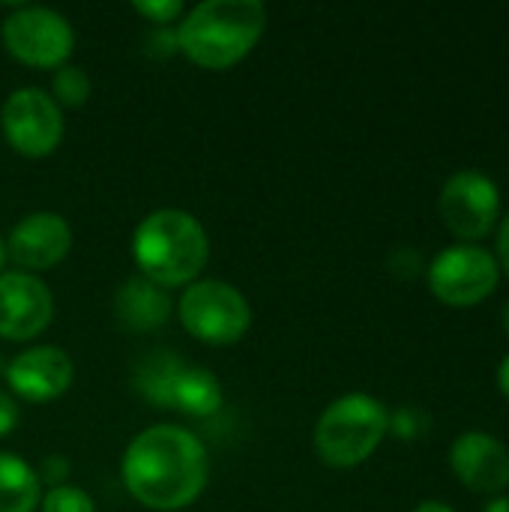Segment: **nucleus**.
<instances>
[{
  "label": "nucleus",
  "instance_id": "f257e3e1",
  "mask_svg": "<svg viewBox=\"0 0 509 512\" xmlns=\"http://www.w3.org/2000/svg\"><path fill=\"white\" fill-rule=\"evenodd\" d=\"M123 486L147 510L189 507L207 486L210 459L204 444L183 426L144 429L123 456Z\"/></svg>",
  "mask_w": 509,
  "mask_h": 512
},
{
  "label": "nucleus",
  "instance_id": "f03ea898",
  "mask_svg": "<svg viewBox=\"0 0 509 512\" xmlns=\"http://www.w3.org/2000/svg\"><path fill=\"white\" fill-rule=\"evenodd\" d=\"M264 27L267 9L258 0H204L183 18L174 39L195 66L228 69L258 45Z\"/></svg>",
  "mask_w": 509,
  "mask_h": 512
},
{
  "label": "nucleus",
  "instance_id": "7ed1b4c3",
  "mask_svg": "<svg viewBox=\"0 0 509 512\" xmlns=\"http://www.w3.org/2000/svg\"><path fill=\"white\" fill-rule=\"evenodd\" d=\"M132 255L141 276L159 288L192 285L204 270L210 243L204 225L186 210H153L135 228Z\"/></svg>",
  "mask_w": 509,
  "mask_h": 512
},
{
  "label": "nucleus",
  "instance_id": "20e7f679",
  "mask_svg": "<svg viewBox=\"0 0 509 512\" xmlns=\"http://www.w3.org/2000/svg\"><path fill=\"white\" fill-rule=\"evenodd\" d=\"M390 414L387 408L366 396L351 393L336 399L315 426V450L330 468L363 465L387 438Z\"/></svg>",
  "mask_w": 509,
  "mask_h": 512
},
{
  "label": "nucleus",
  "instance_id": "39448f33",
  "mask_svg": "<svg viewBox=\"0 0 509 512\" xmlns=\"http://www.w3.org/2000/svg\"><path fill=\"white\" fill-rule=\"evenodd\" d=\"M177 315L183 327L207 345H234L252 324L249 300L219 279L192 282L177 303Z\"/></svg>",
  "mask_w": 509,
  "mask_h": 512
},
{
  "label": "nucleus",
  "instance_id": "423d86ee",
  "mask_svg": "<svg viewBox=\"0 0 509 512\" xmlns=\"http://www.w3.org/2000/svg\"><path fill=\"white\" fill-rule=\"evenodd\" d=\"M0 36H3L6 51L15 60L27 66H39V69H60L75 45V33L69 21L60 12L45 9V6L15 9L3 21Z\"/></svg>",
  "mask_w": 509,
  "mask_h": 512
},
{
  "label": "nucleus",
  "instance_id": "0eeeda50",
  "mask_svg": "<svg viewBox=\"0 0 509 512\" xmlns=\"http://www.w3.org/2000/svg\"><path fill=\"white\" fill-rule=\"evenodd\" d=\"M0 126L12 150L30 159H42L57 150L63 138V114L51 93L39 87L15 90L0 111Z\"/></svg>",
  "mask_w": 509,
  "mask_h": 512
},
{
  "label": "nucleus",
  "instance_id": "6e6552de",
  "mask_svg": "<svg viewBox=\"0 0 509 512\" xmlns=\"http://www.w3.org/2000/svg\"><path fill=\"white\" fill-rule=\"evenodd\" d=\"M429 288L447 306H477L498 288V261L480 246H453L429 264Z\"/></svg>",
  "mask_w": 509,
  "mask_h": 512
},
{
  "label": "nucleus",
  "instance_id": "1a4fd4ad",
  "mask_svg": "<svg viewBox=\"0 0 509 512\" xmlns=\"http://www.w3.org/2000/svg\"><path fill=\"white\" fill-rule=\"evenodd\" d=\"M438 210H441L444 225L459 240H483L498 225L501 195H498V186L486 174L459 171L444 183Z\"/></svg>",
  "mask_w": 509,
  "mask_h": 512
},
{
  "label": "nucleus",
  "instance_id": "9d476101",
  "mask_svg": "<svg viewBox=\"0 0 509 512\" xmlns=\"http://www.w3.org/2000/svg\"><path fill=\"white\" fill-rule=\"evenodd\" d=\"M54 318L51 291L30 273H0V336L27 342L39 336Z\"/></svg>",
  "mask_w": 509,
  "mask_h": 512
},
{
  "label": "nucleus",
  "instance_id": "9b49d317",
  "mask_svg": "<svg viewBox=\"0 0 509 512\" xmlns=\"http://www.w3.org/2000/svg\"><path fill=\"white\" fill-rule=\"evenodd\" d=\"M72 249V231L63 216L57 213H30L24 216L9 240H6V255L21 267V273H39L57 267Z\"/></svg>",
  "mask_w": 509,
  "mask_h": 512
},
{
  "label": "nucleus",
  "instance_id": "f8f14e48",
  "mask_svg": "<svg viewBox=\"0 0 509 512\" xmlns=\"http://www.w3.org/2000/svg\"><path fill=\"white\" fill-rule=\"evenodd\" d=\"M3 375L15 396L27 402H51L69 390L75 366L66 351L54 345H36L12 357Z\"/></svg>",
  "mask_w": 509,
  "mask_h": 512
},
{
  "label": "nucleus",
  "instance_id": "ddd939ff",
  "mask_svg": "<svg viewBox=\"0 0 509 512\" xmlns=\"http://www.w3.org/2000/svg\"><path fill=\"white\" fill-rule=\"evenodd\" d=\"M450 465L474 492L492 495L509 486V450L486 432H465L450 450Z\"/></svg>",
  "mask_w": 509,
  "mask_h": 512
},
{
  "label": "nucleus",
  "instance_id": "4468645a",
  "mask_svg": "<svg viewBox=\"0 0 509 512\" xmlns=\"http://www.w3.org/2000/svg\"><path fill=\"white\" fill-rule=\"evenodd\" d=\"M114 312L126 330L147 333V330H156L168 321L171 297L165 294V288L138 276V279H129L126 285H120V291L114 297Z\"/></svg>",
  "mask_w": 509,
  "mask_h": 512
},
{
  "label": "nucleus",
  "instance_id": "2eb2a0df",
  "mask_svg": "<svg viewBox=\"0 0 509 512\" xmlns=\"http://www.w3.org/2000/svg\"><path fill=\"white\" fill-rule=\"evenodd\" d=\"M162 408H174L180 414L189 417H210L222 408V387L219 378L207 369H189V366H177L165 396H162Z\"/></svg>",
  "mask_w": 509,
  "mask_h": 512
},
{
  "label": "nucleus",
  "instance_id": "dca6fc26",
  "mask_svg": "<svg viewBox=\"0 0 509 512\" xmlns=\"http://www.w3.org/2000/svg\"><path fill=\"white\" fill-rule=\"evenodd\" d=\"M39 501V474L18 456L0 453V512H33Z\"/></svg>",
  "mask_w": 509,
  "mask_h": 512
},
{
  "label": "nucleus",
  "instance_id": "f3484780",
  "mask_svg": "<svg viewBox=\"0 0 509 512\" xmlns=\"http://www.w3.org/2000/svg\"><path fill=\"white\" fill-rule=\"evenodd\" d=\"M93 84H90V75L81 69V66H60L51 78V99L57 105H66V108H81L90 96Z\"/></svg>",
  "mask_w": 509,
  "mask_h": 512
},
{
  "label": "nucleus",
  "instance_id": "a211bd4d",
  "mask_svg": "<svg viewBox=\"0 0 509 512\" xmlns=\"http://www.w3.org/2000/svg\"><path fill=\"white\" fill-rule=\"evenodd\" d=\"M42 512H96L87 492L75 486H51V492L39 501Z\"/></svg>",
  "mask_w": 509,
  "mask_h": 512
},
{
  "label": "nucleus",
  "instance_id": "6ab92c4d",
  "mask_svg": "<svg viewBox=\"0 0 509 512\" xmlns=\"http://www.w3.org/2000/svg\"><path fill=\"white\" fill-rule=\"evenodd\" d=\"M429 426H432V420H429L420 408L405 405V408H399V411L390 417V429H387V432H393V435L402 438V441H414V438L426 435Z\"/></svg>",
  "mask_w": 509,
  "mask_h": 512
},
{
  "label": "nucleus",
  "instance_id": "aec40b11",
  "mask_svg": "<svg viewBox=\"0 0 509 512\" xmlns=\"http://www.w3.org/2000/svg\"><path fill=\"white\" fill-rule=\"evenodd\" d=\"M135 12L144 15L153 24H171L183 12V3L180 0H138Z\"/></svg>",
  "mask_w": 509,
  "mask_h": 512
},
{
  "label": "nucleus",
  "instance_id": "412c9836",
  "mask_svg": "<svg viewBox=\"0 0 509 512\" xmlns=\"http://www.w3.org/2000/svg\"><path fill=\"white\" fill-rule=\"evenodd\" d=\"M390 270H393L399 279H414V276L423 270V258H420L414 249H399V252L390 258Z\"/></svg>",
  "mask_w": 509,
  "mask_h": 512
},
{
  "label": "nucleus",
  "instance_id": "4be33fe9",
  "mask_svg": "<svg viewBox=\"0 0 509 512\" xmlns=\"http://www.w3.org/2000/svg\"><path fill=\"white\" fill-rule=\"evenodd\" d=\"M15 426H18V405L12 402V396L0 390V438L12 435Z\"/></svg>",
  "mask_w": 509,
  "mask_h": 512
},
{
  "label": "nucleus",
  "instance_id": "5701e85b",
  "mask_svg": "<svg viewBox=\"0 0 509 512\" xmlns=\"http://www.w3.org/2000/svg\"><path fill=\"white\" fill-rule=\"evenodd\" d=\"M66 471H69V465H66L60 456H51V459L45 462V474H42L39 480H48V483H57V486H60V480L66 477Z\"/></svg>",
  "mask_w": 509,
  "mask_h": 512
},
{
  "label": "nucleus",
  "instance_id": "b1692460",
  "mask_svg": "<svg viewBox=\"0 0 509 512\" xmlns=\"http://www.w3.org/2000/svg\"><path fill=\"white\" fill-rule=\"evenodd\" d=\"M498 264L509 276V216L501 222V231H498Z\"/></svg>",
  "mask_w": 509,
  "mask_h": 512
},
{
  "label": "nucleus",
  "instance_id": "393cba45",
  "mask_svg": "<svg viewBox=\"0 0 509 512\" xmlns=\"http://www.w3.org/2000/svg\"><path fill=\"white\" fill-rule=\"evenodd\" d=\"M498 384H501L504 396H507V399H509V354H507V357H504L501 369H498Z\"/></svg>",
  "mask_w": 509,
  "mask_h": 512
},
{
  "label": "nucleus",
  "instance_id": "a878e982",
  "mask_svg": "<svg viewBox=\"0 0 509 512\" xmlns=\"http://www.w3.org/2000/svg\"><path fill=\"white\" fill-rule=\"evenodd\" d=\"M414 512H453L447 504H441V501H426V504H420Z\"/></svg>",
  "mask_w": 509,
  "mask_h": 512
},
{
  "label": "nucleus",
  "instance_id": "bb28decb",
  "mask_svg": "<svg viewBox=\"0 0 509 512\" xmlns=\"http://www.w3.org/2000/svg\"><path fill=\"white\" fill-rule=\"evenodd\" d=\"M483 512H509V498H495V501H489Z\"/></svg>",
  "mask_w": 509,
  "mask_h": 512
},
{
  "label": "nucleus",
  "instance_id": "cd10ccee",
  "mask_svg": "<svg viewBox=\"0 0 509 512\" xmlns=\"http://www.w3.org/2000/svg\"><path fill=\"white\" fill-rule=\"evenodd\" d=\"M6 243H3V237H0V273H3V264H6Z\"/></svg>",
  "mask_w": 509,
  "mask_h": 512
},
{
  "label": "nucleus",
  "instance_id": "c85d7f7f",
  "mask_svg": "<svg viewBox=\"0 0 509 512\" xmlns=\"http://www.w3.org/2000/svg\"><path fill=\"white\" fill-rule=\"evenodd\" d=\"M504 324H507V333H509V303H507V312H504Z\"/></svg>",
  "mask_w": 509,
  "mask_h": 512
},
{
  "label": "nucleus",
  "instance_id": "c756f323",
  "mask_svg": "<svg viewBox=\"0 0 509 512\" xmlns=\"http://www.w3.org/2000/svg\"><path fill=\"white\" fill-rule=\"evenodd\" d=\"M6 372V363H3V357H0V375Z\"/></svg>",
  "mask_w": 509,
  "mask_h": 512
}]
</instances>
